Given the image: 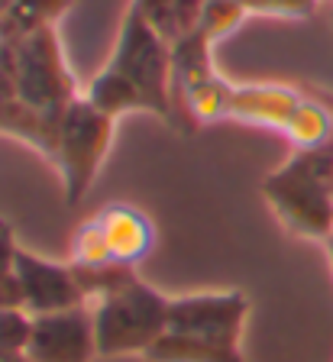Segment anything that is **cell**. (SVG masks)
<instances>
[{
    "label": "cell",
    "mask_w": 333,
    "mask_h": 362,
    "mask_svg": "<svg viewBox=\"0 0 333 362\" xmlns=\"http://www.w3.org/2000/svg\"><path fill=\"white\" fill-rule=\"evenodd\" d=\"M84 98L114 120L127 113H152L175 123L172 42L133 4L123 13L114 52L84 88Z\"/></svg>",
    "instance_id": "obj_1"
},
{
    "label": "cell",
    "mask_w": 333,
    "mask_h": 362,
    "mask_svg": "<svg viewBox=\"0 0 333 362\" xmlns=\"http://www.w3.org/2000/svg\"><path fill=\"white\" fill-rule=\"evenodd\" d=\"M262 197L291 236L327 243L333 236V139L317 149H295L265 175Z\"/></svg>",
    "instance_id": "obj_2"
},
{
    "label": "cell",
    "mask_w": 333,
    "mask_h": 362,
    "mask_svg": "<svg viewBox=\"0 0 333 362\" xmlns=\"http://www.w3.org/2000/svg\"><path fill=\"white\" fill-rule=\"evenodd\" d=\"M10 45H13V75L20 104L26 107V113L39 127L42 156L52 158L59 123L65 110L81 98V90H78L69 62H65L55 26H39Z\"/></svg>",
    "instance_id": "obj_3"
},
{
    "label": "cell",
    "mask_w": 333,
    "mask_h": 362,
    "mask_svg": "<svg viewBox=\"0 0 333 362\" xmlns=\"http://www.w3.org/2000/svg\"><path fill=\"white\" fill-rule=\"evenodd\" d=\"M168 301L139 275L94 301L98 356H146V349L168 330Z\"/></svg>",
    "instance_id": "obj_4"
},
{
    "label": "cell",
    "mask_w": 333,
    "mask_h": 362,
    "mask_svg": "<svg viewBox=\"0 0 333 362\" xmlns=\"http://www.w3.org/2000/svg\"><path fill=\"white\" fill-rule=\"evenodd\" d=\"M230 120L275 129L295 149H317L333 139L330 107L285 84H236Z\"/></svg>",
    "instance_id": "obj_5"
},
{
    "label": "cell",
    "mask_w": 333,
    "mask_h": 362,
    "mask_svg": "<svg viewBox=\"0 0 333 362\" xmlns=\"http://www.w3.org/2000/svg\"><path fill=\"white\" fill-rule=\"evenodd\" d=\"M114 117L104 113L100 107H94L84 98V90L81 98L65 110V117L59 123V136H55V152L49 162L59 168L69 207L81 204L88 197V191L94 188L107 152H110V143H114Z\"/></svg>",
    "instance_id": "obj_6"
},
{
    "label": "cell",
    "mask_w": 333,
    "mask_h": 362,
    "mask_svg": "<svg viewBox=\"0 0 333 362\" xmlns=\"http://www.w3.org/2000/svg\"><path fill=\"white\" fill-rule=\"evenodd\" d=\"M246 320H250V298L243 291L185 294L168 301V330L207 339L217 346L240 349Z\"/></svg>",
    "instance_id": "obj_7"
},
{
    "label": "cell",
    "mask_w": 333,
    "mask_h": 362,
    "mask_svg": "<svg viewBox=\"0 0 333 362\" xmlns=\"http://www.w3.org/2000/svg\"><path fill=\"white\" fill-rule=\"evenodd\" d=\"M26 356L30 362H91L98 356L94 314L88 308H75L33 317Z\"/></svg>",
    "instance_id": "obj_8"
},
{
    "label": "cell",
    "mask_w": 333,
    "mask_h": 362,
    "mask_svg": "<svg viewBox=\"0 0 333 362\" xmlns=\"http://www.w3.org/2000/svg\"><path fill=\"white\" fill-rule=\"evenodd\" d=\"M16 279L23 285L26 310L33 317L75 310L88 304L71 262H49V259L36 256V252L20 249V256H16Z\"/></svg>",
    "instance_id": "obj_9"
},
{
    "label": "cell",
    "mask_w": 333,
    "mask_h": 362,
    "mask_svg": "<svg viewBox=\"0 0 333 362\" xmlns=\"http://www.w3.org/2000/svg\"><path fill=\"white\" fill-rule=\"evenodd\" d=\"M104 236V246L117 265L136 269L156 246V223L133 204H110L94 214Z\"/></svg>",
    "instance_id": "obj_10"
},
{
    "label": "cell",
    "mask_w": 333,
    "mask_h": 362,
    "mask_svg": "<svg viewBox=\"0 0 333 362\" xmlns=\"http://www.w3.org/2000/svg\"><path fill=\"white\" fill-rule=\"evenodd\" d=\"M217 75L214 68V42L197 30H185L172 42V104L188 94L194 84Z\"/></svg>",
    "instance_id": "obj_11"
},
{
    "label": "cell",
    "mask_w": 333,
    "mask_h": 362,
    "mask_svg": "<svg viewBox=\"0 0 333 362\" xmlns=\"http://www.w3.org/2000/svg\"><path fill=\"white\" fill-rule=\"evenodd\" d=\"M146 362H246L243 349H230V346H217L207 339L197 337H185V333L165 330L143 356Z\"/></svg>",
    "instance_id": "obj_12"
},
{
    "label": "cell",
    "mask_w": 333,
    "mask_h": 362,
    "mask_svg": "<svg viewBox=\"0 0 333 362\" xmlns=\"http://www.w3.org/2000/svg\"><path fill=\"white\" fill-rule=\"evenodd\" d=\"M246 16L250 13H246V7H243V0H207L191 30L204 33V36L217 45L220 39H227L230 33L240 30V23L246 20Z\"/></svg>",
    "instance_id": "obj_13"
},
{
    "label": "cell",
    "mask_w": 333,
    "mask_h": 362,
    "mask_svg": "<svg viewBox=\"0 0 333 362\" xmlns=\"http://www.w3.org/2000/svg\"><path fill=\"white\" fill-rule=\"evenodd\" d=\"M320 0H243L250 16H269V20H310L317 13Z\"/></svg>",
    "instance_id": "obj_14"
},
{
    "label": "cell",
    "mask_w": 333,
    "mask_h": 362,
    "mask_svg": "<svg viewBox=\"0 0 333 362\" xmlns=\"http://www.w3.org/2000/svg\"><path fill=\"white\" fill-rule=\"evenodd\" d=\"M33 337L30 310H0V353H26Z\"/></svg>",
    "instance_id": "obj_15"
},
{
    "label": "cell",
    "mask_w": 333,
    "mask_h": 362,
    "mask_svg": "<svg viewBox=\"0 0 333 362\" xmlns=\"http://www.w3.org/2000/svg\"><path fill=\"white\" fill-rule=\"evenodd\" d=\"M133 7H136L168 42L178 39L182 30H178V7H175V0H133Z\"/></svg>",
    "instance_id": "obj_16"
},
{
    "label": "cell",
    "mask_w": 333,
    "mask_h": 362,
    "mask_svg": "<svg viewBox=\"0 0 333 362\" xmlns=\"http://www.w3.org/2000/svg\"><path fill=\"white\" fill-rule=\"evenodd\" d=\"M16 256H20V246H16L13 226H10V220L0 217V279L16 272Z\"/></svg>",
    "instance_id": "obj_17"
},
{
    "label": "cell",
    "mask_w": 333,
    "mask_h": 362,
    "mask_svg": "<svg viewBox=\"0 0 333 362\" xmlns=\"http://www.w3.org/2000/svg\"><path fill=\"white\" fill-rule=\"evenodd\" d=\"M0 310H26L23 285L16 279V272L7 275V279H0Z\"/></svg>",
    "instance_id": "obj_18"
},
{
    "label": "cell",
    "mask_w": 333,
    "mask_h": 362,
    "mask_svg": "<svg viewBox=\"0 0 333 362\" xmlns=\"http://www.w3.org/2000/svg\"><path fill=\"white\" fill-rule=\"evenodd\" d=\"M207 0H175V7H178V30H191L197 23V13H201V7H204ZM178 33V36H182Z\"/></svg>",
    "instance_id": "obj_19"
},
{
    "label": "cell",
    "mask_w": 333,
    "mask_h": 362,
    "mask_svg": "<svg viewBox=\"0 0 333 362\" xmlns=\"http://www.w3.org/2000/svg\"><path fill=\"white\" fill-rule=\"evenodd\" d=\"M0 362H30L26 353H0Z\"/></svg>",
    "instance_id": "obj_20"
},
{
    "label": "cell",
    "mask_w": 333,
    "mask_h": 362,
    "mask_svg": "<svg viewBox=\"0 0 333 362\" xmlns=\"http://www.w3.org/2000/svg\"><path fill=\"white\" fill-rule=\"evenodd\" d=\"M324 246H327V256H330V265H333V236L324 243Z\"/></svg>",
    "instance_id": "obj_21"
},
{
    "label": "cell",
    "mask_w": 333,
    "mask_h": 362,
    "mask_svg": "<svg viewBox=\"0 0 333 362\" xmlns=\"http://www.w3.org/2000/svg\"><path fill=\"white\" fill-rule=\"evenodd\" d=\"M324 104H327V107H330V113H333V94H330V98H327V100H324Z\"/></svg>",
    "instance_id": "obj_22"
}]
</instances>
